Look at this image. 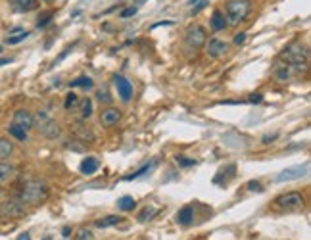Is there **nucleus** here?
<instances>
[{
	"instance_id": "f257e3e1",
	"label": "nucleus",
	"mask_w": 311,
	"mask_h": 240,
	"mask_svg": "<svg viewBox=\"0 0 311 240\" xmlns=\"http://www.w3.org/2000/svg\"><path fill=\"white\" fill-rule=\"evenodd\" d=\"M281 62L296 71H305L309 66V48L307 44L294 43L281 52Z\"/></svg>"
},
{
	"instance_id": "f03ea898",
	"label": "nucleus",
	"mask_w": 311,
	"mask_h": 240,
	"mask_svg": "<svg viewBox=\"0 0 311 240\" xmlns=\"http://www.w3.org/2000/svg\"><path fill=\"white\" fill-rule=\"evenodd\" d=\"M48 194L50 190L44 181H29L22 187L17 200L25 206H41L48 200Z\"/></svg>"
},
{
	"instance_id": "7ed1b4c3",
	"label": "nucleus",
	"mask_w": 311,
	"mask_h": 240,
	"mask_svg": "<svg viewBox=\"0 0 311 240\" xmlns=\"http://www.w3.org/2000/svg\"><path fill=\"white\" fill-rule=\"evenodd\" d=\"M33 127L46 138H58L62 135V127L56 119H52L46 109H39L33 116Z\"/></svg>"
},
{
	"instance_id": "20e7f679",
	"label": "nucleus",
	"mask_w": 311,
	"mask_h": 240,
	"mask_svg": "<svg viewBox=\"0 0 311 240\" xmlns=\"http://www.w3.org/2000/svg\"><path fill=\"white\" fill-rule=\"evenodd\" d=\"M250 14V0H229L225 4V20L227 25H236L244 22Z\"/></svg>"
},
{
	"instance_id": "39448f33",
	"label": "nucleus",
	"mask_w": 311,
	"mask_h": 240,
	"mask_svg": "<svg viewBox=\"0 0 311 240\" xmlns=\"http://www.w3.org/2000/svg\"><path fill=\"white\" fill-rule=\"evenodd\" d=\"M275 208L282 211H302L305 208V196L298 190L284 192L275 198Z\"/></svg>"
},
{
	"instance_id": "423d86ee",
	"label": "nucleus",
	"mask_w": 311,
	"mask_h": 240,
	"mask_svg": "<svg viewBox=\"0 0 311 240\" xmlns=\"http://www.w3.org/2000/svg\"><path fill=\"white\" fill-rule=\"evenodd\" d=\"M25 215H27V208L20 200H6V202L0 204V217L20 219L25 217Z\"/></svg>"
},
{
	"instance_id": "0eeeda50",
	"label": "nucleus",
	"mask_w": 311,
	"mask_h": 240,
	"mask_svg": "<svg viewBox=\"0 0 311 240\" xmlns=\"http://www.w3.org/2000/svg\"><path fill=\"white\" fill-rule=\"evenodd\" d=\"M185 44H187L188 48H202L204 44H206V29H204L202 25H190L187 29V35H185Z\"/></svg>"
},
{
	"instance_id": "6e6552de",
	"label": "nucleus",
	"mask_w": 311,
	"mask_h": 240,
	"mask_svg": "<svg viewBox=\"0 0 311 240\" xmlns=\"http://www.w3.org/2000/svg\"><path fill=\"white\" fill-rule=\"evenodd\" d=\"M309 173V163L305 161L304 165H292V168L282 169L281 173L277 175V181L284 182V181H296V179H302L305 175Z\"/></svg>"
},
{
	"instance_id": "1a4fd4ad",
	"label": "nucleus",
	"mask_w": 311,
	"mask_h": 240,
	"mask_svg": "<svg viewBox=\"0 0 311 240\" xmlns=\"http://www.w3.org/2000/svg\"><path fill=\"white\" fill-rule=\"evenodd\" d=\"M114 85H116V88H117L119 98H121L123 102H131V98H133V95H135V88H133V85H131V81L127 79V77L116 75V77H114Z\"/></svg>"
},
{
	"instance_id": "9d476101",
	"label": "nucleus",
	"mask_w": 311,
	"mask_h": 240,
	"mask_svg": "<svg viewBox=\"0 0 311 240\" xmlns=\"http://www.w3.org/2000/svg\"><path fill=\"white\" fill-rule=\"evenodd\" d=\"M227 50H229V44L225 41H219V39H211L210 43L206 44V54L210 58H221L223 54H227Z\"/></svg>"
},
{
	"instance_id": "9b49d317",
	"label": "nucleus",
	"mask_w": 311,
	"mask_h": 240,
	"mask_svg": "<svg viewBox=\"0 0 311 240\" xmlns=\"http://www.w3.org/2000/svg\"><path fill=\"white\" fill-rule=\"evenodd\" d=\"M121 121V112L117 108H104L100 114V123L104 127H116Z\"/></svg>"
},
{
	"instance_id": "f8f14e48",
	"label": "nucleus",
	"mask_w": 311,
	"mask_h": 240,
	"mask_svg": "<svg viewBox=\"0 0 311 240\" xmlns=\"http://www.w3.org/2000/svg\"><path fill=\"white\" fill-rule=\"evenodd\" d=\"M12 123L20 125L25 131H31L33 129V114H29L27 109H17L14 114V121Z\"/></svg>"
},
{
	"instance_id": "ddd939ff",
	"label": "nucleus",
	"mask_w": 311,
	"mask_h": 240,
	"mask_svg": "<svg viewBox=\"0 0 311 240\" xmlns=\"http://www.w3.org/2000/svg\"><path fill=\"white\" fill-rule=\"evenodd\" d=\"M15 12H33L41 6V0H10Z\"/></svg>"
},
{
	"instance_id": "4468645a",
	"label": "nucleus",
	"mask_w": 311,
	"mask_h": 240,
	"mask_svg": "<svg viewBox=\"0 0 311 240\" xmlns=\"http://www.w3.org/2000/svg\"><path fill=\"white\" fill-rule=\"evenodd\" d=\"M15 175H17V169L12 165V163H8L6 160L0 161V184H6L14 179Z\"/></svg>"
},
{
	"instance_id": "2eb2a0df",
	"label": "nucleus",
	"mask_w": 311,
	"mask_h": 240,
	"mask_svg": "<svg viewBox=\"0 0 311 240\" xmlns=\"http://www.w3.org/2000/svg\"><path fill=\"white\" fill-rule=\"evenodd\" d=\"M210 27L213 33H219V31L227 29V20H225V14L221 10H213L211 20H210Z\"/></svg>"
},
{
	"instance_id": "dca6fc26",
	"label": "nucleus",
	"mask_w": 311,
	"mask_h": 240,
	"mask_svg": "<svg viewBox=\"0 0 311 240\" xmlns=\"http://www.w3.org/2000/svg\"><path fill=\"white\" fill-rule=\"evenodd\" d=\"M177 223L182 227H188L192 221H194V208L192 206H185V208H181V210L177 211Z\"/></svg>"
},
{
	"instance_id": "f3484780",
	"label": "nucleus",
	"mask_w": 311,
	"mask_h": 240,
	"mask_svg": "<svg viewBox=\"0 0 311 240\" xmlns=\"http://www.w3.org/2000/svg\"><path fill=\"white\" fill-rule=\"evenodd\" d=\"M98 169H100V161L96 160V158H93V156L85 158V160L81 161V165H79V171L83 175H94Z\"/></svg>"
},
{
	"instance_id": "a211bd4d",
	"label": "nucleus",
	"mask_w": 311,
	"mask_h": 240,
	"mask_svg": "<svg viewBox=\"0 0 311 240\" xmlns=\"http://www.w3.org/2000/svg\"><path fill=\"white\" fill-rule=\"evenodd\" d=\"M121 221H123L121 215H106V217H102V219H96V221H94V227H96V229H108V227L119 225Z\"/></svg>"
},
{
	"instance_id": "6ab92c4d",
	"label": "nucleus",
	"mask_w": 311,
	"mask_h": 240,
	"mask_svg": "<svg viewBox=\"0 0 311 240\" xmlns=\"http://www.w3.org/2000/svg\"><path fill=\"white\" fill-rule=\"evenodd\" d=\"M75 135H77V138L79 140H88V142H93L94 140V133L88 129V127H85V123L83 121H75Z\"/></svg>"
},
{
	"instance_id": "aec40b11",
	"label": "nucleus",
	"mask_w": 311,
	"mask_h": 240,
	"mask_svg": "<svg viewBox=\"0 0 311 240\" xmlns=\"http://www.w3.org/2000/svg\"><path fill=\"white\" fill-rule=\"evenodd\" d=\"M12 154H14V144H12V140L0 137V161L8 160Z\"/></svg>"
},
{
	"instance_id": "412c9836",
	"label": "nucleus",
	"mask_w": 311,
	"mask_h": 240,
	"mask_svg": "<svg viewBox=\"0 0 311 240\" xmlns=\"http://www.w3.org/2000/svg\"><path fill=\"white\" fill-rule=\"evenodd\" d=\"M8 133H10V137H14L15 140H20V142H25V140H27V131H25V129H22L20 125L10 123V127H8Z\"/></svg>"
},
{
	"instance_id": "4be33fe9",
	"label": "nucleus",
	"mask_w": 311,
	"mask_h": 240,
	"mask_svg": "<svg viewBox=\"0 0 311 240\" xmlns=\"http://www.w3.org/2000/svg\"><path fill=\"white\" fill-rule=\"evenodd\" d=\"M117 208L121 211H133L137 208V200L133 196H121L117 200Z\"/></svg>"
},
{
	"instance_id": "5701e85b",
	"label": "nucleus",
	"mask_w": 311,
	"mask_h": 240,
	"mask_svg": "<svg viewBox=\"0 0 311 240\" xmlns=\"http://www.w3.org/2000/svg\"><path fill=\"white\" fill-rule=\"evenodd\" d=\"M69 87L71 88H93L94 87V81L90 79V77H87V75H81V77H77V79H73L71 83H69Z\"/></svg>"
},
{
	"instance_id": "b1692460",
	"label": "nucleus",
	"mask_w": 311,
	"mask_h": 240,
	"mask_svg": "<svg viewBox=\"0 0 311 240\" xmlns=\"http://www.w3.org/2000/svg\"><path fill=\"white\" fill-rule=\"evenodd\" d=\"M79 106H81V119H88V117L93 116V100L90 98L79 100Z\"/></svg>"
},
{
	"instance_id": "393cba45",
	"label": "nucleus",
	"mask_w": 311,
	"mask_h": 240,
	"mask_svg": "<svg viewBox=\"0 0 311 240\" xmlns=\"http://www.w3.org/2000/svg\"><path fill=\"white\" fill-rule=\"evenodd\" d=\"M156 163H158V160H152V161H150V163H146V165H142V168L138 169V171H135V173H131V175H127V177H125V181H133V179H138L140 175L148 173V171H150V169H152L154 165H156Z\"/></svg>"
},
{
	"instance_id": "a878e982",
	"label": "nucleus",
	"mask_w": 311,
	"mask_h": 240,
	"mask_svg": "<svg viewBox=\"0 0 311 240\" xmlns=\"http://www.w3.org/2000/svg\"><path fill=\"white\" fill-rule=\"evenodd\" d=\"M275 79L281 81V83H286V81L290 79V67L284 66V64H282L281 67H277V69H275Z\"/></svg>"
},
{
	"instance_id": "bb28decb",
	"label": "nucleus",
	"mask_w": 311,
	"mask_h": 240,
	"mask_svg": "<svg viewBox=\"0 0 311 240\" xmlns=\"http://www.w3.org/2000/svg\"><path fill=\"white\" fill-rule=\"evenodd\" d=\"M79 106V96L75 95V93H69V95L65 96V102H64V109H75Z\"/></svg>"
},
{
	"instance_id": "cd10ccee",
	"label": "nucleus",
	"mask_w": 311,
	"mask_h": 240,
	"mask_svg": "<svg viewBox=\"0 0 311 240\" xmlns=\"http://www.w3.org/2000/svg\"><path fill=\"white\" fill-rule=\"evenodd\" d=\"M94 234L90 229H87V227H81V229H77L75 231V240H93Z\"/></svg>"
},
{
	"instance_id": "c85d7f7f",
	"label": "nucleus",
	"mask_w": 311,
	"mask_h": 240,
	"mask_svg": "<svg viewBox=\"0 0 311 240\" xmlns=\"http://www.w3.org/2000/svg\"><path fill=\"white\" fill-rule=\"evenodd\" d=\"M27 36H29V31H22V33H17V35H8L6 44H20L22 41H25Z\"/></svg>"
},
{
	"instance_id": "c756f323",
	"label": "nucleus",
	"mask_w": 311,
	"mask_h": 240,
	"mask_svg": "<svg viewBox=\"0 0 311 240\" xmlns=\"http://www.w3.org/2000/svg\"><path fill=\"white\" fill-rule=\"evenodd\" d=\"M154 213H156V210H152V208H146V210L140 211L138 221H140V223H146V221H150V219L154 217Z\"/></svg>"
},
{
	"instance_id": "7c9ffc66",
	"label": "nucleus",
	"mask_w": 311,
	"mask_h": 240,
	"mask_svg": "<svg viewBox=\"0 0 311 240\" xmlns=\"http://www.w3.org/2000/svg\"><path fill=\"white\" fill-rule=\"evenodd\" d=\"M96 100L109 106V104H112V96L108 95V90H98V93H96Z\"/></svg>"
},
{
	"instance_id": "2f4dec72",
	"label": "nucleus",
	"mask_w": 311,
	"mask_h": 240,
	"mask_svg": "<svg viewBox=\"0 0 311 240\" xmlns=\"http://www.w3.org/2000/svg\"><path fill=\"white\" fill-rule=\"evenodd\" d=\"M52 17H54V12H44L43 17H39V22H36V27H44L46 23L52 22Z\"/></svg>"
},
{
	"instance_id": "473e14b6",
	"label": "nucleus",
	"mask_w": 311,
	"mask_h": 240,
	"mask_svg": "<svg viewBox=\"0 0 311 240\" xmlns=\"http://www.w3.org/2000/svg\"><path fill=\"white\" fill-rule=\"evenodd\" d=\"M137 10H138L137 6H129V8H125L123 12L119 14V17H123V20H127V17H133V15L137 14Z\"/></svg>"
},
{
	"instance_id": "72a5a7b5",
	"label": "nucleus",
	"mask_w": 311,
	"mask_h": 240,
	"mask_svg": "<svg viewBox=\"0 0 311 240\" xmlns=\"http://www.w3.org/2000/svg\"><path fill=\"white\" fill-rule=\"evenodd\" d=\"M248 190H258V192H261V190H263V187H261L260 181H250V182H248Z\"/></svg>"
},
{
	"instance_id": "f704fd0d",
	"label": "nucleus",
	"mask_w": 311,
	"mask_h": 240,
	"mask_svg": "<svg viewBox=\"0 0 311 240\" xmlns=\"http://www.w3.org/2000/svg\"><path fill=\"white\" fill-rule=\"evenodd\" d=\"M177 163H181L182 168H188V165H194V160H187V158H177Z\"/></svg>"
},
{
	"instance_id": "c9c22d12",
	"label": "nucleus",
	"mask_w": 311,
	"mask_h": 240,
	"mask_svg": "<svg viewBox=\"0 0 311 240\" xmlns=\"http://www.w3.org/2000/svg\"><path fill=\"white\" fill-rule=\"evenodd\" d=\"M204 6H206V0H198V2H196V6L192 8V15L198 14V12H200V10H202Z\"/></svg>"
},
{
	"instance_id": "e433bc0d",
	"label": "nucleus",
	"mask_w": 311,
	"mask_h": 240,
	"mask_svg": "<svg viewBox=\"0 0 311 240\" xmlns=\"http://www.w3.org/2000/svg\"><path fill=\"white\" fill-rule=\"evenodd\" d=\"M244 41H246V33H239V35L234 36V44H236V46H240Z\"/></svg>"
},
{
	"instance_id": "4c0bfd02",
	"label": "nucleus",
	"mask_w": 311,
	"mask_h": 240,
	"mask_svg": "<svg viewBox=\"0 0 311 240\" xmlns=\"http://www.w3.org/2000/svg\"><path fill=\"white\" fill-rule=\"evenodd\" d=\"M248 100H250L252 104H255V102H261V100H263V96H261V95H252Z\"/></svg>"
},
{
	"instance_id": "58836bf2",
	"label": "nucleus",
	"mask_w": 311,
	"mask_h": 240,
	"mask_svg": "<svg viewBox=\"0 0 311 240\" xmlns=\"http://www.w3.org/2000/svg\"><path fill=\"white\" fill-rule=\"evenodd\" d=\"M275 138H277V135H265V137H263V142L267 144V142H273Z\"/></svg>"
},
{
	"instance_id": "ea45409f",
	"label": "nucleus",
	"mask_w": 311,
	"mask_h": 240,
	"mask_svg": "<svg viewBox=\"0 0 311 240\" xmlns=\"http://www.w3.org/2000/svg\"><path fill=\"white\" fill-rule=\"evenodd\" d=\"M69 234H71V227H64V229H62V236H65V238H67Z\"/></svg>"
},
{
	"instance_id": "a19ab883",
	"label": "nucleus",
	"mask_w": 311,
	"mask_h": 240,
	"mask_svg": "<svg viewBox=\"0 0 311 240\" xmlns=\"http://www.w3.org/2000/svg\"><path fill=\"white\" fill-rule=\"evenodd\" d=\"M10 62H14V60H12V58H0V67H2V66H8Z\"/></svg>"
},
{
	"instance_id": "79ce46f5",
	"label": "nucleus",
	"mask_w": 311,
	"mask_h": 240,
	"mask_svg": "<svg viewBox=\"0 0 311 240\" xmlns=\"http://www.w3.org/2000/svg\"><path fill=\"white\" fill-rule=\"evenodd\" d=\"M17 240H31V234L29 233H22L17 236Z\"/></svg>"
},
{
	"instance_id": "37998d69",
	"label": "nucleus",
	"mask_w": 311,
	"mask_h": 240,
	"mask_svg": "<svg viewBox=\"0 0 311 240\" xmlns=\"http://www.w3.org/2000/svg\"><path fill=\"white\" fill-rule=\"evenodd\" d=\"M43 2H46V4H54L56 0H43Z\"/></svg>"
},
{
	"instance_id": "c03bdc74",
	"label": "nucleus",
	"mask_w": 311,
	"mask_h": 240,
	"mask_svg": "<svg viewBox=\"0 0 311 240\" xmlns=\"http://www.w3.org/2000/svg\"><path fill=\"white\" fill-rule=\"evenodd\" d=\"M142 2H146V0H137V8L140 6V4H142Z\"/></svg>"
},
{
	"instance_id": "a18cd8bd",
	"label": "nucleus",
	"mask_w": 311,
	"mask_h": 240,
	"mask_svg": "<svg viewBox=\"0 0 311 240\" xmlns=\"http://www.w3.org/2000/svg\"><path fill=\"white\" fill-rule=\"evenodd\" d=\"M196 2H198V0H190V4H192V6H194Z\"/></svg>"
},
{
	"instance_id": "49530a36",
	"label": "nucleus",
	"mask_w": 311,
	"mask_h": 240,
	"mask_svg": "<svg viewBox=\"0 0 311 240\" xmlns=\"http://www.w3.org/2000/svg\"><path fill=\"white\" fill-rule=\"evenodd\" d=\"M2 50H4V46H0V52H2Z\"/></svg>"
}]
</instances>
